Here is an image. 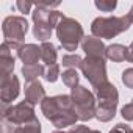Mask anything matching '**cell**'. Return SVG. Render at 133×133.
Listing matches in <instances>:
<instances>
[{
    "instance_id": "obj_1",
    "label": "cell",
    "mask_w": 133,
    "mask_h": 133,
    "mask_svg": "<svg viewBox=\"0 0 133 133\" xmlns=\"http://www.w3.org/2000/svg\"><path fill=\"white\" fill-rule=\"evenodd\" d=\"M41 111L47 121L53 124V127L63 130L66 127H74L78 121L75 113V107L71 94H59L53 97H45L41 103Z\"/></svg>"
},
{
    "instance_id": "obj_2",
    "label": "cell",
    "mask_w": 133,
    "mask_h": 133,
    "mask_svg": "<svg viewBox=\"0 0 133 133\" xmlns=\"http://www.w3.org/2000/svg\"><path fill=\"white\" fill-rule=\"evenodd\" d=\"M96 99H97L96 119H99L100 122H110L116 116L119 103L117 88L111 82H107L105 85L96 88Z\"/></svg>"
},
{
    "instance_id": "obj_3",
    "label": "cell",
    "mask_w": 133,
    "mask_h": 133,
    "mask_svg": "<svg viewBox=\"0 0 133 133\" xmlns=\"http://www.w3.org/2000/svg\"><path fill=\"white\" fill-rule=\"evenodd\" d=\"M131 25L128 16H110V17H96L91 24L92 36L99 39H113L117 35L127 31Z\"/></svg>"
},
{
    "instance_id": "obj_4",
    "label": "cell",
    "mask_w": 133,
    "mask_h": 133,
    "mask_svg": "<svg viewBox=\"0 0 133 133\" xmlns=\"http://www.w3.org/2000/svg\"><path fill=\"white\" fill-rule=\"evenodd\" d=\"M55 31H56V38H58L61 47L64 50H69V52L77 50V47L82 44V41L85 38V31H83L82 24L72 17H64L58 24Z\"/></svg>"
},
{
    "instance_id": "obj_5",
    "label": "cell",
    "mask_w": 133,
    "mask_h": 133,
    "mask_svg": "<svg viewBox=\"0 0 133 133\" xmlns=\"http://www.w3.org/2000/svg\"><path fill=\"white\" fill-rule=\"evenodd\" d=\"M71 97L75 107V113L78 116V121L88 122L92 117H96V110H97V99L96 96L85 86L78 85L71 89Z\"/></svg>"
},
{
    "instance_id": "obj_6",
    "label": "cell",
    "mask_w": 133,
    "mask_h": 133,
    "mask_svg": "<svg viewBox=\"0 0 133 133\" xmlns=\"http://www.w3.org/2000/svg\"><path fill=\"white\" fill-rule=\"evenodd\" d=\"M33 121H36L35 107L31 103H28L27 100H22L16 105L2 107V122L17 127V125L30 124Z\"/></svg>"
},
{
    "instance_id": "obj_7",
    "label": "cell",
    "mask_w": 133,
    "mask_h": 133,
    "mask_svg": "<svg viewBox=\"0 0 133 133\" xmlns=\"http://www.w3.org/2000/svg\"><path fill=\"white\" fill-rule=\"evenodd\" d=\"M80 71L85 75V78L94 86V89L108 82L107 64H105V59L102 58H91V56L83 58L80 64Z\"/></svg>"
},
{
    "instance_id": "obj_8",
    "label": "cell",
    "mask_w": 133,
    "mask_h": 133,
    "mask_svg": "<svg viewBox=\"0 0 133 133\" xmlns=\"http://www.w3.org/2000/svg\"><path fill=\"white\" fill-rule=\"evenodd\" d=\"M50 11L45 6H41L35 2V11L31 13L33 19V36L41 42H49L52 38V25H50Z\"/></svg>"
},
{
    "instance_id": "obj_9",
    "label": "cell",
    "mask_w": 133,
    "mask_h": 133,
    "mask_svg": "<svg viewBox=\"0 0 133 133\" xmlns=\"http://www.w3.org/2000/svg\"><path fill=\"white\" fill-rule=\"evenodd\" d=\"M2 31L5 36V41L13 42H24V38L28 31V22L24 16H8L5 17L2 24Z\"/></svg>"
},
{
    "instance_id": "obj_10",
    "label": "cell",
    "mask_w": 133,
    "mask_h": 133,
    "mask_svg": "<svg viewBox=\"0 0 133 133\" xmlns=\"http://www.w3.org/2000/svg\"><path fill=\"white\" fill-rule=\"evenodd\" d=\"M0 88H2L0 89L2 107H10V103H13V100H16L17 96L21 94V83L14 74L0 82Z\"/></svg>"
},
{
    "instance_id": "obj_11",
    "label": "cell",
    "mask_w": 133,
    "mask_h": 133,
    "mask_svg": "<svg viewBox=\"0 0 133 133\" xmlns=\"http://www.w3.org/2000/svg\"><path fill=\"white\" fill-rule=\"evenodd\" d=\"M82 49L83 52L86 53V56H91V58H102L105 59V52H107V47L103 44L102 39L96 38V36H85L83 41H82Z\"/></svg>"
},
{
    "instance_id": "obj_12",
    "label": "cell",
    "mask_w": 133,
    "mask_h": 133,
    "mask_svg": "<svg viewBox=\"0 0 133 133\" xmlns=\"http://www.w3.org/2000/svg\"><path fill=\"white\" fill-rule=\"evenodd\" d=\"M45 89L42 86L41 82H31V83H27L25 86V100L28 103H31L33 107L38 105V103H42V100L45 99Z\"/></svg>"
},
{
    "instance_id": "obj_13",
    "label": "cell",
    "mask_w": 133,
    "mask_h": 133,
    "mask_svg": "<svg viewBox=\"0 0 133 133\" xmlns=\"http://www.w3.org/2000/svg\"><path fill=\"white\" fill-rule=\"evenodd\" d=\"M19 58L24 63V66L38 64V61L41 59V47H38L36 44H22Z\"/></svg>"
},
{
    "instance_id": "obj_14",
    "label": "cell",
    "mask_w": 133,
    "mask_h": 133,
    "mask_svg": "<svg viewBox=\"0 0 133 133\" xmlns=\"http://www.w3.org/2000/svg\"><path fill=\"white\" fill-rule=\"evenodd\" d=\"M41 122L36 119L30 124H25V125H11V124H6V122H2V133H41Z\"/></svg>"
},
{
    "instance_id": "obj_15",
    "label": "cell",
    "mask_w": 133,
    "mask_h": 133,
    "mask_svg": "<svg viewBox=\"0 0 133 133\" xmlns=\"http://www.w3.org/2000/svg\"><path fill=\"white\" fill-rule=\"evenodd\" d=\"M22 77L25 78V82L31 83L36 82L39 77H44L45 74V68L42 64H33V66H22V71H21Z\"/></svg>"
},
{
    "instance_id": "obj_16",
    "label": "cell",
    "mask_w": 133,
    "mask_h": 133,
    "mask_svg": "<svg viewBox=\"0 0 133 133\" xmlns=\"http://www.w3.org/2000/svg\"><path fill=\"white\" fill-rule=\"evenodd\" d=\"M105 56L113 63H122L127 59V47L122 44H111L107 47Z\"/></svg>"
},
{
    "instance_id": "obj_17",
    "label": "cell",
    "mask_w": 133,
    "mask_h": 133,
    "mask_svg": "<svg viewBox=\"0 0 133 133\" xmlns=\"http://www.w3.org/2000/svg\"><path fill=\"white\" fill-rule=\"evenodd\" d=\"M39 47H41V59H42L47 66L56 64V58H58L56 47H55L52 42H42Z\"/></svg>"
},
{
    "instance_id": "obj_18",
    "label": "cell",
    "mask_w": 133,
    "mask_h": 133,
    "mask_svg": "<svg viewBox=\"0 0 133 133\" xmlns=\"http://www.w3.org/2000/svg\"><path fill=\"white\" fill-rule=\"evenodd\" d=\"M14 63H16V58L0 55V78H2V80H5L10 75H13Z\"/></svg>"
},
{
    "instance_id": "obj_19",
    "label": "cell",
    "mask_w": 133,
    "mask_h": 133,
    "mask_svg": "<svg viewBox=\"0 0 133 133\" xmlns=\"http://www.w3.org/2000/svg\"><path fill=\"white\" fill-rule=\"evenodd\" d=\"M61 78H63V83L66 86H69L71 89L75 88V86H78V82H80V75H78V72L75 69H66L63 72Z\"/></svg>"
},
{
    "instance_id": "obj_20",
    "label": "cell",
    "mask_w": 133,
    "mask_h": 133,
    "mask_svg": "<svg viewBox=\"0 0 133 133\" xmlns=\"http://www.w3.org/2000/svg\"><path fill=\"white\" fill-rule=\"evenodd\" d=\"M83 58L77 53H69V55H64L61 63L63 66H66L68 69H75V68H80V64H82Z\"/></svg>"
},
{
    "instance_id": "obj_21",
    "label": "cell",
    "mask_w": 133,
    "mask_h": 133,
    "mask_svg": "<svg viewBox=\"0 0 133 133\" xmlns=\"http://www.w3.org/2000/svg\"><path fill=\"white\" fill-rule=\"evenodd\" d=\"M59 64H52V66H47L45 69V74H44V78L49 82V83H55L58 78H59Z\"/></svg>"
},
{
    "instance_id": "obj_22",
    "label": "cell",
    "mask_w": 133,
    "mask_h": 133,
    "mask_svg": "<svg viewBox=\"0 0 133 133\" xmlns=\"http://www.w3.org/2000/svg\"><path fill=\"white\" fill-rule=\"evenodd\" d=\"M94 6H96L97 10L103 11V13H111V11L116 10L117 2H116V0H96V2H94Z\"/></svg>"
},
{
    "instance_id": "obj_23",
    "label": "cell",
    "mask_w": 133,
    "mask_h": 133,
    "mask_svg": "<svg viewBox=\"0 0 133 133\" xmlns=\"http://www.w3.org/2000/svg\"><path fill=\"white\" fill-rule=\"evenodd\" d=\"M121 80H122V83L125 85V88L133 89V68H127V69L122 72Z\"/></svg>"
},
{
    "instance_id": "obj_24",
    "label": "cell",
    "mask_w": 133,
    "mask_h": 133,
    "mask_svg": "<svg viewBox=\"0 0 133 133\" xmlns=\"http://www.w3.org/2000/svg\"><path fill=\"white\" fill-rule=\"evenodd\" d=\"M33 6H35V2H28V0H17L16 2V8L22 14H28Z\"/></svg>"
},
{
    "instance_id": "obj_25",
    "label": "cell",
    "mask_w": 133,
    "mask_h": 133,
    "mask_svg": "<svg viewBox=\"0 0 133 133\" xmlns=\"http://www.w3.org/2000/svg\"><path fill=\"white\" fill-rule=\"evenodd\" d=\"M121 114L125 121H133V102L130 103H125L122 108H121Z\"/></svg>"
},
{
    "instance_id": "obj_26",
    "label": "cell",
    "mask_w": 133,
    "mask_h": 133,
    "mask_svg": "<svg viewBox=\"0 0 133 133\" xmlns=\"http://www.w3.org/2000/svg\"><path fill=\"white\" fill-rule=\"evenodd\" d=\"M108 133H133V128L127 124H116Z\"/></svg>"
},
{
    "instance_id": "obj_27",
    "label": "cell",
    "mask_w": 133,
    "mask_h": 133,
    "mask_svg": "<svg viewBox=\"0 0 133 133\" xmlns=\"http://www.w3.org/2000/svg\"><path fill=\"white\" fill-rule=\"evenodd\" d=\"M68 133H100V131H99V130L88 128L86 125H74Z\"/></svg>"
},
{
    "instance_id": "obj_28",
    "label": "cell",
    "mask_w": 133,
    "mask_h": 133,
    "mask_svg": "<svg viewBox=\"0 0 133 133\" xmlns=\"http://www.w3.org/2000/svg\"><path fill=\"white\" fill-rule=\"evenodd\" d=\"M127 61L133 63V41L130 42V45L127 47Z\"/></svg>"
},
{
    "instance_id": "obj_29",
    "label": "cell",
    "mask_w": 133,
    "mask_h": 133,
    "mask_svg": "<svg viewBox=\"0 0 133 133\" xmlns=\"http://www.w3.org/2000/svg\"><path fill=\"white\" fill-rule=\"evenodd\" d=\"M127 16H128V19H130V21H131V24H133V6L130 8V11H128V14H127Z\"/></svg>"
},
{
    "instance_id": "obj_30",
    "label": "cell",
    "mask_w": 133,
    "mask_h": 133,
    "mask_svg": "<svg viewBox=\"0 0 133 133\" xmlns=\"http://www.w3.org/2000/svg\"><path fill=\"white\" fill-rule=\"evenodd\" d=\"M53 133H68V131H63V130H55Z\"/></svg>"
},
{
    "instance_id": "obj_31",
    "label": "cell",
    "mask_w": 133,
    "mask_h": 133,
    "mask_svg": "<svg viewBox=\"0 0 133 133\" xmlns=\"http://www.w3.org/2000/svg\"><path fill=\"white\" fill-rule=\"evenodd\" d=\"M131 102H133V99H131Z\"/></svg>"
}]
</instances>
